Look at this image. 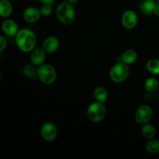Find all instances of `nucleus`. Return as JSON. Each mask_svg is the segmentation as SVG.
Returning a JSON list of instances; mask_svg holds the SVG:
<instances>
[{"instance_id": "obj_1", "label": "nucleus", "mask_w": 159, "mask_h": 159, "mask_svg": "<svg viewBox=\"0 0 159 159\" xmlns=\"http://www.w3.org/2000/svg\"><path fill=\"white\" fill-rule=\"evenodd\" d=\"M15 40L20 51L23 52H30L35 48L37 37L32 30L23 29L18 31L15 36Z\"/></svg>"}, {"instance_id": "obj_2", "label": "nucleus", "mask_w": 159, "mask_h": 159, "mask_svg": "<svg viewBox=\"0 0 159 159\" xmlns=\"http://www.w3.org/2000/svg\"><path fill=\"white\" fill-rule=\"evenodd\" d=\"M56 16L61 23L65 25H69L72 23L75 19V10L72 4L65 1L57 6Z\"/></svg>"}, {"instance_id": "obj_3", "label": "nucleus", "mask_w": 159, "mask_h": 159, "mask_svg": "<svg viewBox=\"0 0 159 159\" xmlns=\"http://www.w3.org/2000/svg\"><path fill=\"white\" fill-rule=\"evenodd\" d=\"M37 78L45 85H51L57 79V71L51 65H41L37 68Z\"/></svg>"}, {"instance_id": "obj_4", "label": "nucleus", "mask_w": 159, "mask_h": 159, "mask_svg": "<svg viewBox=\"0 0 159 159\" xmlns=\"http://www.w3.org/2000/svg\"><path fill=\"white\" fill-rule=\"evenodd\" d=\"M106 116V107L102 102H93L87 110V116L91 122L99 123L104 119Z\"/></svg>"}, {"instance_id": "obj_5", "label": "nucleus", "mask_w": 159, "mask_h": 159, "mask_svg": "<svg viewBox=\"0 0 159 159\" xmlns=\"http://www.w3.org/2000/svg\"><path fill=\"white\" fill-rule=\"evenodd\" d=\"M130 69L126 64L120 61L113 65L110 71V78L114 82H122L128 78Z\"/></svg>"}, {"instance_id": "obj_6", "label": "nucleus", "mask_w": 159, "mask_h": 159, "mask_svg": "<svg viewBox=\"0 0 159 159\" xmlns=\"http://www.w3.org/2000/svg\"><path fill=\"white\" fill-rule=\"evenodd\" d=\"M153 110L148 105H142L135 113V120L140 124H145L152 120Z\"/></svg>"}, {"instance_id": "obj_7", "label": "nucleus", "mask_w": 159, "mask_h": 159, "mask_svg": "<svg viewBox=\"0 0 159 159\" xmlns=\"http://www.w3.org/2000/svg\"><path fill=\"white\" fill-rule=\"evenodd\" d=\"M40 134L44 141H48V142L53 141L57 137V127L51 122L45 123L42 125L41 129H40Z\"/></svg>"}, {"instance_id": "obj_8", "label": "nucleus", "mask_w": 159, "mask_h": 159, "mask_svg": "<svg viewBox=\"0 0 159 159\" xmlns=\"http://www.w3.org/2000/svg\"><path fill=\"white\" fill-rule=\"evenodd\" d=\"M138 15L134 10L129 9L123 13L121 17V23L124 28L127 30H132L138 24Z\"/></svg>"}, {"instance_id": "obj_9", "label": "nucleus", "mask_w": 159, "mask_h": 159, "mask_svg": "<svg viewBox=\"0 0 159 159\" xmlns=\"http://www.w3.org/2000/svg\"><path fill=\"white\" fill-rule=\"evenodd\" d=\"M46 58V51L43 48H35L30 54V61L35 66L43 65Z\"/></svg>"}, {"instance_id": "obj_10", "label": "nucleus", "mask_w": 159, "mask_h": 159, "mask_svg": "<svg viewBox=\"0 0 159 159\" xmlns=\"http://www.w3.org/2000/svg\"><path fill=\"white\" fill-rule=\"evenodd\" d=\"M40 16H41V13H40V9L34 6L26 8L23 12V19L30 23L37 22L40 20Z\"/></svg>"}, {"instance_id": "obj_11", "label": "nucleus", "mask_w": 159, "mask_h": 159, "mask_svg": "<svg viewBox=\"0 0 159 159\" xmlns=\"http://www.w3.org/2000/svg\"><path fill=\"white\" fill-rule=\"evenodd\" d=\"M2 30L6 35L13 37L16 35L19 31L17 23L12 20H6L2 24Z\"/></svg>"}, {"instance_id": "obj_12", "label": "nucleus", "mask_w": 159, "mask_h": 159, "mask_svg": "<svg viewBox=\"0 0 159 159\" xmlns=\"http://www.w3.org/2000/svg\"><path fill=\"white\" fill-rule=\"evenodd\" d=\"M59 45H60V42L58 39L54 36H51L45 39L43 43V48L47 53L52 54L58 49Z\"/></svg>"}, {"instance_id": "obj_13", "label": "nucleus", "mask_w": 159, "mask_h": 159, "mask_svg": "<svg viewBox=\"0 0 159 159\" xmlns=\"http://www.w3.org/2000/svg\"><path fill=\"white\" fill-rule=\"evenodd\" d=\"M156 5L155 0H144L140 6V9L143 14L150 16L154 13V9Z\"/></svg>"}, {"instance_id": "obj_14", "label": "nucleus", "mask_w": 159, "mask_h": 159, "mask_svg": "<svg viewBox=\"0 0 159 159\" xmlns=\"http://www.w3.org/2000/svg\"><path fill=\"white\" fill-rule=\"evenodd\" d=\"M12 12V6L9 0H0V17L8 18Z\"/></svg>"}, {"instance_id": "obj_15", "label": "nucleus", "mask_w": 159, "mask_h": 159, "mask_svg": "<svg viewBox=\"0 0 159 159\" xmlns=\"http://www.w3.org/2000/svg\"><path fill=\"white\" fill-rule=\"evenodd\" d=\"M138 59V54L134 50H127L120 57V61L126 65H131L134 63Z\"/></svg>"}, {"instance_id": "obj_16", "label": "nucleus", "mask_w": 159, "mask_h": 159, "mask_svg": "<svg viewBox=\"0 0 159 159\" xmlns=\"http://www.w3.org/2000/svg\"><path fill=\"white\" fill-rule=\"evenodd\" d=\"M141 134L146 139H153L157 134V130L153 125L149 124H143L141 128Z\"/></svg>"}, {"instance_id": "obj_17", "label": "nucleus", "mask_w": 159, "mask_h": 159, "mask_svg": "<svg viewBox=\"0 0 159 159\" xmlns=\"http://www.w3.org/2000/svg\"><path fill=\"white\" fill-rule=\"evenodd\" d=\"M93 95H94V97L96 99V101L102 102V103L105 102L108 98V93H107V89L103 87H97L94 90Z\"/></svg>"}, {"instance_id": "obj_18", "label": "nucleus", "mask_w": 159, "mask_h": 159, "mask_svg": "<svg viewBox=\"0 0 159 159\" xmlns=\"http://www.w3.org/2000/svg\"><path fill=\"white\" fill-rule=\"evenodd\" d=\"M146 68L152 74L159 75V60L156 58L150 59L146 63Z\"/></svg>"}, {"instance_id": "obj_19", "label": "nucleus", "mask_w": 159, "mask_h": 159, "mask_svg": "<svg viewBox=\"0 0 159 159\" xmlns=\"http://www.w3.org/2000/svg\"><path fill=\"white\" fill-rule=\"evenodd\" d=\"M23 74L30 79H35L37 77V69L34 65H27L23 68Z\"/></svg>"}, {"instance_id": "obj_20", "label": "nucleus", "mask_w": 159, "mask_h": 159, "mask_svg": "<svg viewBox=\"0 0 159 159\" xmlns=\"http://www.w3.org/2000/svg\"><path fill=\"white\" fill-rule=\"evenodd\" d=\"M144 87H145V89L147 91L150 92V93H153L159 88V82L155 78H149L145 81Z\"/></svg>"}, {"instance_id": "obj_21", "label": "nucleus", "mask_w": 159, "mask_h": 159, "mask_svg": "<svg viewBox=\"0 0 159 159\" xmlns=\"http://www.w3.org/2000/svg\"><path fill=\"white\" fill-rule=\"evenodd\" d=\"M146 150L150 154H156L159 152V141L156 139H150L146 144Z\"/></svg>"}, {"instance_id": "obj_22", "label": "nucleus", "mask_w": 159, "mask_h": 159, "mask_svg": "<svg viewBox=\"0 0 159 159\" xmlns=\"http://www.w3.org/2000/svg\"><path fill=\"white\" fill-rule=\"evenodd\" d=\"M40 13H41V16H49L50 15H51V13L53 12L52 5L43 4V6L40 7Z\"/></svg>"}, {"instance_id": "obj_23", "label": "nucleus", "mask_w": 159, "mask_h": 159, "mask_svg": "<svg viewBox=\"0 0 159 159\" xmlns=\"http://www.w3.org/2000/svg\"><path fill=\"white\" fill-rule=\"evenodd\" d=\"M7 46V41L2 36H0V53L2 52Z\"/></svg>"}, {"instance_id": "obj_24", "label": "nucleus", "mask_w": 159, "mask_h": 159, "mask_svg": "<svg viewBox=\"0 0 159 159\" xmlns=\"http://www.w3.org/2000/svg\"><path fill=\"white\" fill-rule=\"evenodd\" d=\"M42 4H48V5H53L55 2V0H39Z\"/></svg>"}, {"instance_id": "obj_25", "label": "nucleus", "mask_w": 159, "mask_h": 159, "mask_svg": "<svg viewBox=\"0 0 159 159\" xmlns=\"http://www.w3.org/2000/svg\"><path fill=\"white\" fill-rule=\"evenodd\" d=\"M154 14H155L156 16L159 17V4L155 6V9H154Z\"/></svg>"}, {"instance_id": "obj_26", "label": "nucleus", "mask_w": 159, "mask_h": 159, "mask_svg": "<svg viewBox=\"0 0 159 159\" xmlns=\"http://www.w3.org/2000/svg\"><path fill=\"white\" fill-rule=\"evenodd\" d=\"M66 1L68 2L69 3H71V4H75V3H77L79 0H66Z\"/></svg>"}, {"instance_id": "obj_27", "label": "nucleus", "mask_w": 159, "mask_h": 159, "mask_svg": "<svg viewBox=\"0 0 159 159\" xmlns=\"http://www.w3.org/2000/svg\"><path fill=\"white\" fill-rule=\"evenodd\" d=\"M1 79H2V75L1 73H0V80H1Z\"/></svg>"}, {"instance_id": "obj_28", "label": "nucleus", "mask_w": 159, "mask_h": 159, "mask_svg": "<svg viewBox=\"0 0 159 159\" xmlns=\"http://www.w3.org/2000/svg\"><path fill=\"white\" fill-rule=\"evenodd\" d=\"M158 3L159 4V0H158Z\"/></svg>"}]
</instances>
